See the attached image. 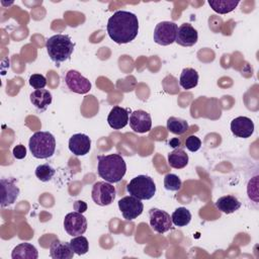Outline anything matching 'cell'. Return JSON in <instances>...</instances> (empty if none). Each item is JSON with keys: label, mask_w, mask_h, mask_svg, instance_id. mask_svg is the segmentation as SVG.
Listing matches in <instances>:
<instances>
[{"label": "cell", "mask_w": 259, "mask_h": 259, "mask_svg": "<svg viewBox=\"0 0 259 259\" xmlns=\"http://www.w3.org/2000/svg\"><path fill=\"white\" fill-rule=\"evenodd\" d=\"M106 30L114 42L118 45L131 42L139 32L138 16L130 11L117 10L108 18Z\"/></svg>", "instance_id": "6da1fadb"}, {"label": "cell", "mask_w": 259, "mask_h": 259, "mask_svg": "<svg viewBox=\"0 0 259 259\" xmlns=\"http://www.w3.org/2000/svg\"><path fill=\"white\" fill-rule=\"evenodd\" d=\"M97 160V172L102 179L109 183H116L123 178L126 164L119 154L98 155Z\"/></svg>", "instance_id": "7a4b0ae2"}, {"label": "cell", "mask_w": 259, "mask_h": 259, "mask_svg": "<svg viewBox=\"0 0 259 259\" xmlns=\"http://www.w3.org/2000/svg\"><path fill=\"white\" fill-rule=\"evenodd\" d=\"M46 48L50 59L59 65L71 58L75 48V42L68 34L58 33L47 39Z\"/></svg>", "instance_id": "3957f363"}, {"label": "cell", "mask_w": 259, "mask_h": 259, "mask_svg": "<svg viewBox=\"0 0 259 259\" xmlns=\"http://www.w3.org/2000/svg\"><path fill=\"white\" fill-rule=\"evenodd\" d=\"M29 150L36 159H47L54 155L56 139L50 132H36L28 142Z\"/></svg>", "instance_id": "277c9868"}, {"label": "cell", "mask_w": 259, "mask_h": 259, "mask_svg": "<svg viewBox=\"0 0 259 259\" xmlns=\"http://www.w3.org/2000/svg\"><path fill=\"white\" fill-rule=\"evenodd\" d=\"M126 191L141 200H148L155 195L156 184L150 176L138 175L128 182Z\"/></svg>", "instance_id": "5b68a950"}, {"label": "cell", "mask_w": 259, "mask_h": 259, "mask_svg": "<svg viewBox=\"0 0 259 259\" xmlns=\"http://www.w3.org/2000/svg\"><path fill=\"white\" fill-rule=\"evenodd\" d=\"M116 195L115 187L107 181H97L92 186V200L101 206L109 205L113 202Z\"/></svg>", "instance_id": "8992f818"}, {"label": "cell", "mask_w": 259, "mask_h": 259, "mask_svg": "<svg viewBox=\"0 0 259 259\" xmlns=\"http://www.w3.org/2000/svg\"><path fill=\"white\" fill-rule=\"evenodd\" d=\"M178 25L172 21L159 22L154 29V41L160 46H169L176 39Z\"/></svg>", "instance_id": "52a82bcc"}, {"label": "cell", "mask_w": 259, "mask_h": 259, "mask_svg": "<svg viewBox=\"0 0 259 259\" xmlns=\"http://www.w3.org/2000/svg\"><path fill=\"white\" fill-rule=\"evenodd\" d=\"M118 208L126 221H133L142 214L144 204L141 199L133 195H127L118 200Z\"/></svg>", "instance_id": "ba28073f"}, {"label": "cell", "mask_w": 259, "mask_h": 259, "mask_svg": "<svg viewBox=\"0 0 259 259\" xmlns=\"http://www.w3.org/2000/svg\"><path fill=\"white\" fill-rule=\"evenodd\" d=\"M64 228L72 237L83 235L87 230V220L78 211L69 212L64 219Z\"/></svg>", "instance_id": "9c48e42d"}, {"label": "cell", "mask_w": 259, "mask_h": 259, "mask_svg": "<svg viewBox=\"0 0 259 259\" xmlns=\"http://www.w3.org/2000/svg\"><path fill=\"white\" fill-rule=\"evenodd\" d=\"M65 84L70 91L78 94H86L91 90L90 81L76 70H69L66 73Z\"/></svg>", "instance_id": "30bf717a"}, {"label": "cell", "mask_w": 259, "mask_h": 259, "mask_svg": "<svg viewBox=\"0 0 259 259\" xmlns=\"http://www.w3.org/2000/svg\"><path fill=\"white\" fill-rule=\"evenodd\" d=\"M149 218L152 229L158 234H164L172 227V219L165 210L156 207L151 208L149 210Z\"/></svg>", "instance_id": "8fae6325"}, {"label": "cell", "mask_w": 259, "mask_h": 259, "mask_svg": "<svg viewBox=\"0 0 259 259\" xmlns=\"http://www.w3.org/2000/svg\"><path fill=\"white\" fill-rule=\"evenodd\" d=\"M15 178H2L1 185V206L5 207L13 204L19 195V188L15 183Z\"/></svg>", "instance_id": "7c38bea8"}, {"label": "cell", "mask_w": 259, "mask_h": 259, "mask_svg": "<svg viewBox=\"0 0 259 259\" xmlns=\"http://www.w3.org/2000/svg\"><path fill=\"white\" fill-rule=\"evenodd\" d=\"M128 121L130 126L136 133L144 134L149 132L152 127V118L150 113L142 109L133 111L130 115Z\"/></svg>", "instance_id": "4fadbf2b"}, {"label": "cell", "mask_w": 259, "mask_h": 259, "mask_svg": "<svg viewBox=\"0 0 259 259\" xmlns=\"http://www.w3.org/2000/svg\"><path fill=\"white\" fill-rule=\"evenodd\" d=\"M231 131L236 137L247 139L254 133V123L247 116H238L232 120Z\"/></svg>", "instance_id": "5bb4252c"}, {"label": "cell", "mask_w": 259, "mask_h": 259, "mask_svg": "<svg viewBox=\"0 0 259 259\" xmlns=\"http://www.w3.org/2000/svg\"><path fill=\"white\" fill-rule=\"evenodd\" d=\"M198 38L197 30L189 23H183L178 27L175 42L182 47H192Z\"/></svg>", "instance_id": "9a60e30c"}, {"label": "cell", "mask_w": 259, "mask_h": 259, "mask_svg": "<svg viewBox=\"0 0 259 259\" xmlns=\"http://www.w3.org/2000/svg\"><path fill=\"white\" fill-rule=\"evenodd\" d=\"M91 148V140L85 134H75L69 140V150L75 156H85Z\"/></svg>", "instance_id": "2e32d148"}, {"label": "cell", "mask_w": 259, "mask_h": 259, "mask_svg": "<svg viewBox=\"0 0 259 259\" xmlns=\"http://www.w3.org/2000/svg\"><path fill=\"white\" fill-rule=\"evenodd\" d=\"M128 110L124 107L113 106L107 116V122L113 130H121L128 122Z\"/></svg>", "instance_id": "e0dca14e"}, {"label": "cell", "mask_w": 259, "mask_h": 259, "mask_svg": "<svg viewBox=\"0 0 259 259\" xmlns=\"http://www.w3.org/2000/svg\"><path fill=\"white\" fill-rule=\"evenodd\" d=\"M74 254L70 242L67 243L56 240L50 246V256L53 259H72Z\"/></svg>", "instance_id": "ac0fdd59"}, {"label": "cell", "mask_w": 259, "mask_h": 259, "mask_svg": "<svg viewBox=\"0 0 259 259\" xmlns=\"http://www.w3.org/2000/svg\"><path fill=\"white\" fill-rule=\"evenodd\" d=\"M29 99L32 105H34V107H36L39 110H46L47 107L52 103L53 97L49 90L36 89L30 93Z\"/></svg>", "instance_id": "d6986e66"}, {"label": "cell", "mask_w": 259, "mask_h": 259, "mask_svg": "<svg viewBox=\"0 0 259 259\" xmlns=\"http://www.w3.org/2000/svg\"><path fill=\"white\" fill-rule=\"evenodd\" d=\"M37 250L30 243H20L11 252L12 259H37Z\"/></svg>", "instance_id": "ffe728a7"}, {"label": "cell", "mask_w": 259, "mask_h": 259, "mask_svg": "<svg viewBox=\"0 0 259 259\" xmlns=\"http://www.w3.org/2000/svg\"><path fill=\"white\" fill-rule=\"evenodd\" d=\"M215 207L227 214L233 213L241 207V202L234 195H225L215 201Z\"/></svg>", "instance_id": "44dd1931"}, {"label": "cell", "mask_w": 259, "mask_h": 259, "mask_svg": "<svg viewBox=\"0 0 259 259\" xmlns=\"http://www.w3.org/2000/svg\"><path fill=\"white\" fill-rule=\"evenodd\" d=\"M198 73L192 68H184L179 78V85L183 89H192L198 83Z\"/></svg>", "instance_id": "7402d4cb"}, {"label": "cell", "mask_w": 259, "mask_h": 259, "mask_svg": "<svg viewBox=\"0 0 259 259\" xmlns=\"http://www.w3.org/2000/svg\"><path fill=\"white\" fill-rule=\"evenodd\" d=\"M168 163L172 168L182 169L188 164V155L182 149H175L168 154Z\"/></svg>", "instance_id": "603a6c76"}, {"label": "cell", "mask_w": 259, "mask_h": 259, "mask_svg": "<svg viewBox=\"0 0 259 259\" xmlns=\"http://www.w3.org/2000/svg\"><path fill=\"white\" fill-rule=\"evenodd\" d=\"M239 4L238 0H209L208 5L219 14L232 12Z\"/></svg>", "instance_id": "cb8c5ba5"}, {"label": "cell", "mask_w": 259, "mask_h": 259, "mask_svg": "<svg viewBox=\"0 0 259 259\" xmlns=\"http://www.w3.org/2000/svg\"><path fill=\"white\" fill-rule=\"evenodd\" d=\"M189 128V124L185 119H182L180 117H175V116H170L167 120V130L174 134L181 136L185 134Z\"/></svg>", "instance_id": "d4e9b609"}, {"label": "cell", "mask_w": 259, "mask_h": 259, "mask_svg": "<svg viewBox=\"0 0 259 259\" xmlns=\"http://www.w3.org/2000/svg\"><path fill=\"white\" fill-rule=\"evenodd\" d=\"M171 219L172 224H174L176 227H185L191 221V212L186 207L181 206L173 211Z\"/></svg>", "instance_id": "484cf974"}, {"label": "cell", "mask_w": 259, "mask_h": 259, "mask_svg": "<svg viewBox=\"0 0 259 259\" xmlns=\"http://www.w3.org/2000/svg\"><path fill=\"white\" fill-rule=\"evenodd\" d=\"M70 245L72 250L74 251L75 254L77 255H84L88 252L89 250V243L86 237L80 235L76 236L70 241Z\"/></svg>", "instance_id": "4316f807"}, {"label": "cell", "mask_w": 259, "mask_h": 259, "mask_svg": "<svg viewBox=\"0 0 259 259\" xmlns=\"http://www.w3.org/2000/svg\"><path fill=\"white\" fill-rule=\"evenodd\" d=\"M34 173L37 179L42 182H48L54 177L56 170L49 164H41L36 167Z\"/></svg>", "instance_id": "83f0119b"}, {"label": "cell", "mask_w": 259, "mask_h": 259, "mask_svg": "<svg viewBox=\"0 0 259 259\" xmlns=\"http://www.w3.org/2000/svg\"><path fill=\"white\" fill-rule=\"evenodd\" d=\"M182 186L180 178L173 173H168L164 177V187L170 191H178Z\"/></svg>", "instance_id": "f1b7e54d"}, {"label": "cell", "mask_w": 259, "mask_h": 259, "mask_svg": "<svg viewBox=\"0 0 259 259\" xmlns=\"http://www.w3.org/2000/svg\"><path fill=\"white\" fill-rule=\"evenodd\" d=\"M247 193L250 199L258 202V176L253 177L247 186Z\"/></svg>", "instance_id": "f546056e"}, {"label": "cell", "mask_w": 259, "mask_h": 259, "mask_svg": "<svg viewBox=\"0 0 259 259\" xmlns=\"http://www.w3.org/2000/svg\"><path fill=\"white\" fill-rule=\"evenodd\" d=\"M28 82H29V85L32 88H34L35 90L36 89H44L47 85V79L41 74H32L29 77Z\"/></svg>", "instance_id": "4dcf8cb0"}, {"label": "cell", "mask_w": 259, "mask_h": 259, "mask_svg": "<svg viewBox=\"0 0 259 259\" xmlns=\"http://www.w3.org/2000/svg\"><path fill=\"white\" fill-rule=\"evenodd\" d=\"M185 147L190 152H196L201 147V141L196 136H189L185 140Z\"/></svg>", "instance_id": "1f68e13d"}, {"label": "cell", "mask_w": 259, "mask_h": 259, "mask_svg": "<svg viewBox=\"0 0 259 259\" xmlns=\"http://www.w3.org/2000/svg\"><path fill=\"white\" fill-rule=\"evenodd\" d=\"M12 154H13V157H14L15 159H19V160H20V159H23V158H25V156H26V148H25L23 145L19 144V145L15 146V147L13 148Z\"/></svg>", "instance_id": "d6a6232c"}, {"label": "cell", "mask_w": 259, "mask_h": 259, "mask_svg": "<svg viewBox=\"0 0 259 259\" xmlns=\"http://www.w3.org/2000/svg\"><path fill=\"white\" fill-rule=\"evenodd\" d=\"M74 209H75V211L83 213L87 210V204L83 200H76L74 202Z\"/></svg>", "instance_id": "836d02e7"}, {"label": "cell", "mask_w": 259, "mask_h": 259, "mask_svg": "<svg viewBox=\"0 0 259 259\" xmlns=\"http://www.w3.org/2000/svg\"><path fill=\"white\" fill-rule=\"evenodd\" d=\"M169 145H170V147H172V148H177V147L180 146V140H178V139H173V140H171V141L169 142Z\"/></svg>", "instance_id": "e575fe53"}]
</instances>
